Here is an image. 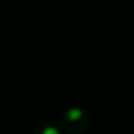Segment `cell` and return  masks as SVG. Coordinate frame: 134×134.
Instances as JSON below:
<instances>
[{"instance_id":"1","label":"cell","mask_w":134,"mask_h":134,"mask_svg":"<svg viewBox=\"0 0 134 134\" xmlns=\"http://www.w3.org/2000/svg\"><path fill=\"white\" fill-rule=\"evenodd\" d=\"M59 124L69 134H84L91 127L90 114L81 108L66 110L59 118Z\"/></svg>"}]
</instances>
